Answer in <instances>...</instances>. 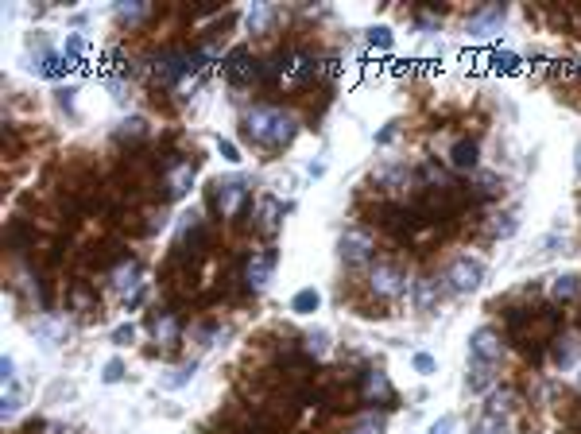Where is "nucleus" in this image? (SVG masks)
I'll return each instance as SVG.
<instances>
[{"label": "nucleus", "instance_id": "7ed1b4c3", "mask_svg": "<svg viewBox=\"0 0 581 434\" xmlns=\"http://www.w3.org/2000/svg\"><path fill=\"white\" fill-rule=\"evenodd\" d=\"M372 248H376V240L368 229H345L341 240H337V252H341L345 264H365L372 256Z\"/></svg>", "mask_w": 581, "mask_h": 434}, {"label": "nucleus", "instance_id": "79ce46f5", "mask_svg": "<svg viewBox=\"0 0 581 434\" xmlns=\"http://www.w3.org/2000/svg\"><path fill=\"white\" fill-rule=\"evenodd\" d=\"M578 171H581V148H578Z\"/></svg>", "mask_w": 581, "mask_h": 434}, {"label": "nucleus", "instance_id": "a878e982", "mask_svg": "<svg viewBox=\"0 0 581 434\" xmlns=\"http://www.w3.org/2000/svg\"><path fill=\"white\" fill-rule=\"evenodd\" d=\"M144 132H148V120L144 117H128V120H120V129H117V136L120 140H136V136H144Z\"/></svg>", "mask_w": 581, "mask_h": 434}, {"label": "nucleus", "instance_id": "4c0bfd02", "mask_svg": "<svg viewBox=\"0 0 581 434\" xmlns=\"http://www.w3.org/2000/svg\"><path fill=\"white\" fill-rule=\"evenodd\" d=\"M426 434H453V419H450V415H442V419H438Z\"/></svg>", "mask_w": 581, "mask_h": 434}, {"label": "nucleus", "instance_id": "1a4fd4ad", "mask_svg": "<svg viewBox=\"0 0 581 434\" xmlns=\"http://www.w3.org/2000/svg\"><path fill=\"white\" fill-rule=\"evenodd\" d=\"M272 272H276V252H256V256L245 264V283L252 287V291H264Z\"/></svg>", "mask_w": 581, "mask_h": 434}, {"label": "nucleus", "instance_id": "72a5a7b5", "mask_svg": "<svg viewBox=\"0 0 581 434\" xmlns=\"http://www.w3.org/2000/svg\"><path fill=\"white\" fill-rule=\"evenodd\" d=\"M512 399H515L512 392H493V411H496V415H504L508 407H512Z\"/></svg>", "mask_w": 581, "mask_h": 434}, {"label": "nucleus", "instance_id": "a211bd4d", "mask_svg": "<svg viewBox=\"0 0 581 434\" xmlns=\"http://www.w3.org/2000/svg\"><path fill=\"white\" fill-rule=\"evenodd\" d=\"M450 163L457 171H473L477 167V144H469V140H461V144H453L450 151Z\"/></svg>", "mask_w": 581, "mask_h": 434}, {"label": "nucleus", "instance_id": "f03ea898", "mask_svg": "<svg viewBox=\"0 0 581 434\" xmlns=\"http://www.w3.org/2000/svg\"><path fill=\"white\" fill-rule=\"evenodd\" d=\"M276 117H279L276 105H252L245 113V136L252 140V144H264V148H267L272 129H276Z\"/></svg>", "mask_w": 581, "mask_h": 434}, {"label": "nucleus", "instance_id": "9d476101", "mask_svg": "<svg viewBox=\"0 0 581 434\" xmlns=\"http://www.w3.org/2000/svg\"><path fill=\"white\" fill-rule=\"evenodd\" d=\"M31 330H35V337H39V341H43L47 349L62 346V341L70 337V326L62 322V318H39V322L31 326Z\"/></svg>", "mask_w": 581, "mask_h": 434}, {"label": "nucleus", "instance_id": "7c9ffc66", "mask_svg": "<svg viewBox=\"0 0 581 434\" xmlns=\"http://www.w3.org/2000/svg\"><path fill=\"white\" fill-rule=\"evenodd\" d=\"M194 376V365H182V368H175L171 376H163V388H182Z\"/></svg>", "mask_w": 581, "mask_h": 434}, {"label": "nucleus", "instance_id": "58836bf2", "mask_svg": "<svg viewBox=\"0 0 581 434\" xmlns=\"http://www.w3.org/2000/svg\"><path fill=\"white\" fill-rule=\"evenodd\" d=\"M0 376H4V384H8V380H16V361H12V357H4V361H0Z\"/></svg>", "mask_w": 581, "mask_h": 434}, {"label": "nucleus", "instance_id": "c756f323", "mask_svg": "<svg viewBox=\"0 0 581 434\" xmlns=\"http://www.w3.org/2000/svg\"><path fill=\"white\" fill-rule=\"evenodd\" d=\"M411 368H415L419 376H434V368H438V361H434L430 353H415V357H411Z\"/></svg>", "mask_w": 581, "mask_h": 434}, {"label": "nucleus", "instance_id": "ea45409f", "mask_svg": "<svg viewBox=\"0 0 581 434\" xmlns=\"http://www.w3.org/2000/svg\"><path fill=\"white\" fill-rule=\"evenodd\" d=\"M388 140H395V124H388V129L376 132V144H388Z\"/></svg>", "mask_w": 581, "mask_h": 434}, {"label": "nucleus", "instance_id": "6e6552de", "mask_svg": "<svg viewBox=\"0 0 581 434\" xmlns=\"http://www.w3.org/2000/svg\"><path fill=\"white\" fill-rule=\"evenodd\" d=\"M225 74H229V82H252L260 74V62L248 55L245 47H237V50H229V59H225Z\"/></svg>", "mask_w": 581, "mask_h": 434}, {"label": "nucleus", "instance_id": "f704fd0d", "mask_svg": "<svg viewBox=\"0 0 581 434\" xmlns=\"http://www.w3.org/2000/svg\"><path fill=\"white\" fill-rule=\"evenodd\" d=\"M120 376H124V365H120V361H108L105 365V384H117Z\"/></svg>", "mask_w": 581, "mask_h": 434}, {"label": "nucleus", "instance_id": "6ab92c4d", "mask_svg": "<svg viewBox=\"0 0 581 434\" xmlns=\"http://www.w3.org/2000/svg\"><path fill=\"white\" fill-rule=\"evenodd\" d=\"M318 306H322V295H318L314 287H303V291L291 299V310H295V314H314Z\"/></svg>", "mask_w": 581, "mask_h": 434}, {"label": "nucleus", "instance_id": "423d86ee", "mask_svg": "<svg viewBox=\"0 0 581 434\" xmlns=\"http://www.w3.org/2000/svg\"><path fill=\"white\" fill-rule=\"evenodd\" d=\"M504 23V4H488V8L473 12L469 16V23H465V35L469 39H488V35H496Z\"/></svg>", "mask_w": 581, "mask_h": 434}, {"label": "nucleus", "instance_id": "37998d69", "mask_svg": "<svg viewBox=\"0 0 581 434\" xmlns=\"http://www.w3.org/2000/svg\"><path fill=\"white\" fill-rule=\"evenodd\" d=\"M578 384H581V376H578Z\"/></svg>", "mask_w": 581, "mask_h": 434}, {"label": "nucleus", "instance_id": "9b49d317", "mask_svg": "<svg viewBox=\"0 0 581 434\" xmlns=\"http://www.w3.org/2000/svg\"><path fill=\"white\" fill-rule=\"evenodd\" d=\"M279 217H283L279 198L264 194V198L256 202V229H260V233H276V229H279Z\"/></svg>", "mask_w": 581, "mask_h": 434}, {"label": "nucleus", "instance_id": "cd10ccee", "mask_svg": "<svg viewBox=\"0 0 581 434\" xmlns=\"http://www.w3.org/2000/svg\"><path fill=\"white\" fill-rule=\"evenodd\" d=\"M144 16H148V8H144V4H117V20H120V23H140Z\"/></svg>", "mask_w": 581, "mask_h": 434}, {"label": "nucleus", "instance_id": "2f4dec72", "mask_svg": "<svg viewBox=\"0 0 581 434\" xmlns=\"http://www.w3.org/2000/svg\"><path fill=\"white\" fill-rule=\"evenodd\" d=\"M217 151H221V159H229V163H240V151H237V144H233V140L217 136Z\"/></svg>", "mask_w": 581, "mask_h": 434}, {"label": "nucleus", "instance_id": "2eb2a0df", "mask_svg": "<svg viewBox=\"0 0 581 434\" xmlns=\"http://www.w3.org/2000/svg\"><path fill=\"white\" fill-rule=\"evenodd\" d=\"M465 380H469V392H488V388H493V380H496V372H493V365H488V361H473Z\"/></svg>", "mask_w": 581, "mask_h": 434}, {"label": "nucleus", "instance_id": "412c9836", "mask_svg": "<svg viewBox=\"0 0 581 434\" xmlns=\"http://www.w3.org/2000/svg\"><path fill=\"white\" fill-rule=\"evenodd\" d=\"M20 407H23V392H20L16 380H8V384H4V419H12Z\"/></svg>", "mask_w": 581, "mask_h": 434}, {"label": "nucleus", "instance_id": "39448f33", "mask_svg": "<svg viewBox=\"0 0 581 434\" xmlns=\"http://www.w3.org/2000/svg\"><path fill=\"white\" fill-rule=\"evenodd\" d=\"M245 198H248L245 178H225V182H217V190H213V202H217V209H221V217H233L240 206H245Z\"/></svg>", "mask_w": 581, "mask_h": 434}, {"label": "nucleus", "instance_id": "5701e85b", "mask_svg": "<svg viewBox=\"0 0 581 434\" xmlns=\"http://www.w3.org/2000/svg\"><path fill=\"white\" fill-rule=\"evenodd\" d=\"M573 295H578V276H558L551 283V299H558V303L562 299H573Z\"/></svg>", "mask_w": 581, "mask_h": 434}, {"label": "nucleus", "instance_id": "393cba45", "mask_svg": "<svg viewBox=\"0 0 581 434\" xmlns=\"http://www.w3.org/2000/svg\"><path fill=\"white\" fill-rule=\"evenodd\" d=\"M267 20H272V8H267V4H252V8H248V16H245L248 31H264Z\"/></svg>", "mask_w": 581, "mask_h": 434}, {"label": "nucleus", "instance_id": "c85d7f7f", "mask_svg": "<svg viewBox=\"0 0 581 434\" xmlns=\"http://www.w3.org/2000/svg\"><path fill=\"white\" fill-rule=\"evenodd\" d=\"M368 43H372V47L376 50H392V28H372V31H368Z\"/></svg>", "mask_w": 581, "mask_h": 434}, {"label": "nucleus", "instance_id": "dca6fc26", "mask_svg": "<svg viewBox=\"0 0 581 434\" xmlns=\"http://www.w3.org/2000/svg\"><path fill=\"white\" fill-rule=\"evenodd\" d=\"M438 295H442V283H438L434 276H423L419 287H415V306H419V310H430Z\"/></svg>", "mask_w": 581, "mask_h": 434}, {"label": "nucleus", "instance_id": "f257e3e1", "mask_svg": "<svg viewBox=\"0 0 581 434\" xmlns=\"http://www.w3.org/2000/svg\"><path fill=\"white\" fill-rule=\"evenodd\" d=\"M484 279V264L481 260H469V256H457L450 264V272H446V287L450 291H457V295H465V291H477Z\"/></svg>", "mask_w": 581, "mask_h": 434}, {"label": "nucleus", "instance_id": "f3484780", "mask_svg": "<svg viewBox=\"0 0 581 434\" xmlns=\"http://www.w3.org/2000/svg\"><path fill=\"white\" fill-rule=\"evenodd\" d=\"M365 399H392V384L384 372H365Z\"/></svg>", "mask_w": 581, "mask_h": 434}, {"label": "nucleus", "instance_id": "4be33fe9", "mask_svg": "<svg viewBox=\"0 0 581 434\" xmlns=\"http://www.w3.org/2000/svg\"><path fill=\"white\" fill-rule=\"evenodd\" d=\"M469 434H504V415H496V411H488V415H481L473 423V431Z\"/></svg>", "mask_w": 581, "mask_h": 434}, {"label": "nucleus", "instance_id": "bb28decb", "mask_svg": "<svg viewBox=\"0 0 581 434\" xmlns=\"http://www.w3.org/2000/svg\"><path fill=\"white\" fill-rule=\"evenodd\" d=\"M306 353H314V357H325V349H330V334L325 330H314V334H306Z\"/></svg>", "mask_w": 581, "mask_h": 434}, {"label": "nucleus", "instance_id": "ddd939ff", "mask_svg": "<svg viewBox=\"0 0 581 434\" xmlns=\"http://www.w3.org/2000/svg\"><path fill=\"white\" fill-rule=\"evenodd\" d=\"M167 187H171V198H187L190 187H194V163H175Z\"/></svg>", "mask_w": 581, "mask_h": 434}, {"label": "nucleus", "instance_id": "473e14b6", "mask_svg": "<svg viewBox=\"0 0 581 434\" xmlns=\"http://www.w3.org/2000/svg\"><path fill=\"white\" fill-rule=\"evenodd\" d=\"M136 341V326H117L113 330V346H132Z\"/></svg>", "mask_w": 581, "mask_h": 434}, {"label": "nucleus", "instance_id": "20e7f679", "mask_svg": "<svg viewBox=\"0 0 581 434\" xmlns=\"http://www.w3.org/2000/svg\"><path fill=\"white\" fill-rule=\"evenodd\" d=\"M368 279H372V291L376 295H384V299L407 295V272L399 264H376Z\"/></svg>", "mask_w": 581, "mask_h": 434}, {"label": "nucleus", "instance_id": "4468645a", "mask_svg": "<svg viewBox=\"0 0 581 434\" xmlns=\"http://www.w3.org/2000/svg\"><path fill=\"white\" fill-rule=\"evenodd\" d=\"M113 287L120 291H140V260H124L113 267Z\"/></svg>", "mask_w": 581, "mask_h": 434}, {"label": "nucleus", "instance_id": "f8f14e48", "mask_svg": "<svg viewBox=\"0 0 581 434\" xmlns=\"http://www.w3.org/2000/svg\"><path fill=\"white\" fill-rule=\"evenodd\" d=\"M151 334H155V341L163 349H171V346H178V318L175 314H155V322H151Z\"/></svg>", "mask_w": 581, "mask_h": 434}, {"label": "nucleus", "instance_id": "e433bc0d", "mask_svg": "<svg viewBox=\"0 0 581 434\" xmlns=\"http://www.w3.org/2000/svg\"><path fill=\"white\" fill-rule=\"evenodd\" d=\"M496 66H500V70H515V66H520V59H515L512 50H500V55H496Z\"/></svg>", "mask_w": 581, "mask_h": 434}, {"label": "nucleus", "instance_id": "a19ab883", "mask_svg": "<svg viewBox=\"0 0 581 434\" xmlns=\"http://www.w3.org/2000/svg\"><path fill=\"white\" fill-rule=\"evenodd\" d=\"M353 434H380V426H356Z\"/></svg>", "mask_w": 581, "mask_h": 434}, {"label": "nucleus", "instance_id": "0eeeda50", "mask_svg": "<svg viewBox=\"0 0 581 434\" xmlns=\"http://www.w3.org/2000/svg\"><path fill=\"white\" fill-rule=\"evenodd\" d=\"M469 353H473V361H500V353H504V346H500V334L496 330H488V326H481L473 337H469Z\"/></svg>", "mask_w": 581, "mask_h": 434}, {"label": "nucleus", "instance_id": "c9c22d12", "mask_svg": "<svg viewBox=\"0 0 581 434\" xmlns=\"http://www.w3.org/2000/svg\"><path fill=\"white\" fill-rule=\"evenodd\" d=\"M438 28V12H419V31H434Z\"/></svg>", "mask_w": 581, "mask_h": 434}, {"label": "nucleus", "instance_id": "aec40b11", "mask_svg": "<svg viewBox=\"0 0 581 434\" xmlns=\"http://www.w3.org/2000/svg\"><path fill=\"white\" fill-rule=\"evenodd\" d=\"M578 346H581V341H578V337H570V334H566V337H554V361H558L562 368L573 365V357H578Z\"/></svg>", "mask_w": 581, "mask_h": 434}, {"label": "nucleus", "instance_id": "b1692460", "mask_svg": "<svg viewBox=\"0 0 581 434\" xmlns=\"http://www.w3.org/2000/svg\"><path fill=\"white\" fill-rule=\"evenodd\" d=\"M89 50V43L82 39V35H66V43H62V59L70 62V66H74V62L82 59V55H86Z\"/></svg>", "mask_w": 581, "mask_h": 434}]
</instances>
